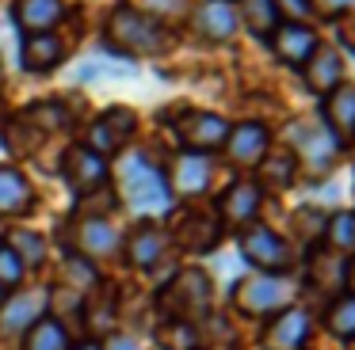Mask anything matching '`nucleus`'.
<instances>
[{"mask_svg":"<svg viewBox=\"0 0 355 350\" xmlns=\"http://www.w3.org/2000/svg\"><path fill=\"white\" fill-rule=\"evenodd\" d=\"M24 350H69V335L54 316H42L35 327L24 331Z\"/></svg>","mask_w":355,"mask_h":350,"instance_id":"29","label":"nucleus"},{"mask_svg":"<svg viewBox=\"0 0 355 350\" xmlns=\"http://www.w3.org/2000/svg\"><path fill=\"white\" fill-rule=\"evenodd\" d=\"M4 243L16 251L24 266H39L42 259H46V240H42L39 232H31V228H16V232H12Z\"/></svg>","mask_w":355,"mask_h":350,"instance_id":"33","label":"nucleus"},{"mask_svg":"<svg viewBox=\"0 0 355 350\" xmlns=\"http://www.w3.org/2000/svg\"><path fill=\"white\" fill-rule=\"evenodd\" d=\"M302 80H306L309 91H317V95H329L332 88H340L344 84V61H340V50L336 46H317L313 57L302 65Z\"/></svg>","mask_w":355,"mask_h":350,"instance_id":"20","label":"nucleus"},{"mask_svg":"<svg viewBox=\"0 0 355 350\" xmlns=\"http://www.w3.org/2000/svg\"><path fill=\"white\" fill-rule=\"evenodd\" d=\"M103 350H141L130 335H107V342H100Z\"/></svg>","mask_w":355,"mask_h":350,"instance_id":"38","label":"nucleus"},{"mask_svg":"<svg viewBox=\"0 0 355 350\" xmlns=\"http://www.w3.org/2000/svg\"><path fill=\"white\" fill-rule=\"evenodd\" d=\"M35 210V187L19 167L0 164V217H27Z\"/></svg>","mask_w":355,"mask_h":350,"instance_id":"21","label":"nucleus"},{"mask_svg":"<svg viewBox=\"0 0 355 350\" xmlns=\"http://www.w3.org/2000/svg\"><path fill=\"white\" fill-rule=\"evenodd\" d=\"M309 335H313L309 312L298 308V304H291V308L271 316V324L263 327V335H260V347L263 350H306Z\"/></svg>","mask_w":355,"mask_h":350,"instance_id":"14","label":"nucleus"},{"mask_svg":"<svg viewBox=\"0 0 355 350\" xmlns=\"http://www.w3.org/2000/svg\"><path fill=\"white\" fill-rule=\"evenodd\" d=\"M0 152H8V145H4V141H0Z\"/></svg>","mask_w":355,"mask_h":350,"instance_id":"41","label":"nucleus"},{"mask_svg":"<svg viewBox=\"0 0 355 350\" xmlns=\"http://www.w3.org/2000/svg\"><path fill=\"white\" fill-rule=\"evenodd\" d=\"M237 8V23L245 30H252L256 38L268 42L271 30L279 27V12H275V0H233Z\"/></svg>","mask_w":355,"mask_h":350,"instance_id":"26","label":"nucleus"},{"mask_svg":"<svg viewBox=\"0 0 355 350\" xmlns=\"http://www.w3.org/2000/svg\"><path fill=\"white\" fill-rule=\"evenodd\" d=\"M271 149V133L263 122H237V126H230V133H225V164L230 167H241V172H256L260 167V160L268 156Z\"/></svg>","mask_w":355,"mask_h":350,"instance_id":"11","label":"nucleus"},{"mask_svg":"<svg viewBox=\"0 0 355 350\" xmlns=\"http://www.w3.org/2000/svg\"><path fill=\"white\" fill-rule=\"evenodd\" d=\"M119 190H123V198L130 202V210H138V213H164V210H172L168 175H164L149 156H141V152L126 156L123 172H119Z\"/></svg>","mask_w":355,"mask_h":350,"instance_id":"3","label":"nucleus"},{"mask_svg":"<svg viewBox=\"0 0 355 350\" xmlns=\"http://www.w3.org/2000/svg\"><path fill=\"white\" fill-rule=\"evenodd\" d=\"M103 42H107L111 57H157V53L168 50V30L153 12L123 4L103 23Z\"/></svg>","mask_w":355,"mask_h":350,"instance_id":"1","label":"nucleus"},{"mask_svg":"<svg viewBox=\"0 0 355 350\" xmlns=\"http://www.w3.org/2000/svg\"><path fill=\"white\" fill-rule=\"evenodd\" d=\"M191 27L199 30L207 42H230L241 30L237 23V8L230 0H199L191 8Z\"/></svg>","mask_w":355,"mask_h":350,"instance_id":"17","label":"nucleus"},{"mask_svg":"<svg viewBox=\"0 0 355 350\" xmlns=\"http://www.w3.org/2000/svg\"><path fill=\"white\" fill-rule=\"evenodd\" d=\"M241 255L256 266L260 274H286L291 270V243L268 225H248L241 228Z\"/></svg>","mask_w":355,"mask_h":350,"instance_id":"7","label":"nucleus"},{"mask_svg":"<svg viewBox=\"0 0 355 350\" xmlns=\"http://www.w3.org/2000/svg\"><path fill=\"white\" fill-rule=\"evenodd\" d=\"M309 282H313L317 289H344L347 282V255H340V251H313V263H309Z\"/></svg>","mask_w":355,"mask_h":350,"instance_id":"27","label":"nucleus"},{"mask_svg":"<svg viewBox=\"0 0 355 350\" xmlns=\"http://www.w3.org/2000/svg\"><path fill=\"white\" fill-rule=\"evenodd\" d=\"M324 126H329L336 145L355 141V84H340L324 95Z\"/></svg>","mask_w":355,"mask_h":350,"instance_id":"19","label":"nucleus"},{"mask_svg":"<svg viewBox=\"0 0 355 350\" xmlns=\"http://www.w3.org/2000/svg\"><path fill=\"white\" fill-rule=\"evenodd\" d=\"M263 205V190L256 187V179H233L230 187L218 194V221L222 228H248L256 225Z\"/></svg>","mask_w":355,"mask_h":350,"instance_id":"13","label":"nucleus"},{"mask_svg":"<svg viewBox=\"0 0 355 350\" xmlns=\"http://www.w3.org/2000/svg\"><path fill=\"white\" fill-rule=\"evenodd\" d=\"M73 255H80L85 263H96V259H107L119 251V232L107 217H77L65 232Z\"/></svg>","mask_w":355,"mask_h":350,"instance_id":"12","label":"nucleus"},{"mask_svg":"<svg viewBox=\"0 0 355 350\" xmlns=\"http://www.w3.org/2000/svg\"><path fill=\"white\" fill-rule=\"evenodd\" d=\"M134 129H138V114H134L130 107L115 103V107H107L92 126H88L85 149H92L96 156L111 160V156H119V152L134 141Z\"/></svg>","mask_w":355,"mask_h":350,"instance_id":"6","label":"nucleus"},{"mask_svg":"<svg viewBox=\"0 0 355 350\" xmlns=\"http://www.w3.org/2000/svg\"><path fill=\"white\" fill-rule=\"evenodd\" d=\"M0 304H4V293H0Z\"/></svg>","mask_w":355,"mask_h":350,"instance_id":"43","label":"nucleus"},{"mask_svg":"<svg viewBox=\"0 0 355 350\" xmlns=\"http://www.w3.org/2000/svg\"><path fill=\"white\" fill-rule=\"evenodd\" d=\"M164 243H168V232L153 221H141L130 236H126V263L138 266V270H149L153 263H161Z\"/></svg>","mask_w":355,"mask_h":350,"instance_id":"22","label":"nucleus"},{"mask_svg":"<svg viewBox=\"0 0 355 350\" xmlns=\"http://www.w3.org/2000/svg\"><path fill=\"white\" fill-rule=\"evenodd\" d=\"M157 342L161 350H199V327L184 320H164L157 327Z\"/></svg>","mask_w":355,"mask_h":350,"instance_id":"31","label":"nucleus"},{"mask_svg":"<svg viewBox=\"0 0 355 350\" xmlns=\"http://www.w3.org/2000/svg\"><path fill=\"white\" fill-rule=\"evenodd\" d=\"M0 240H4V236H0Z\"/></svg>","mask_w":355,"mask_h":350,"instance_id":"44","label":"nucleus"},{"mask_svg":"<svg viewBox=\"0 0 355 350\" xmlns=\"http://www.w3.org/2000/svg\"><path fill=\"white\" fill-rule=\"evenodd\" d=\"M172 129H176V141L184 145V152H195V156H207V152H218L225 145V133H230V122L214 111H199V107H187V111L172 114Z\"/></svg>","mask_w":355,"mask_h":350,"instance_id":"5","label":"nucleus"},{"mask_svg":"<svg viewBox=\"0 0 355 350\" xmlns=\"http://www.w3.org/2000/svg\"><path fill=\"white\" fill-rule=\"evenodd\" d=\"M324 225H329V213L313 210V205H302V210H294V217H291V228H294V232H298L306 243L324 240Z\"/></svg>","mask_w":355,"mask_h":350,"instance_id":"34","label":"nucleus"},{"mask_svg":"<svg viewBox=\"0 0 355 350\" xmlns=\"http://www.w3.org/2000/svg\"><path fill=\"white\" fill-rule=\"evenodd\" d=\"M279 23H302V27H313V12H309V0H275Z\"/></svg>","mask_w":355,"mask_h":350,"instance_id":"37","label":"nucleus"},{"mask_svg":"<svg viewBox=\"0 0 355 350\" xmlns=\"http://www.w3.org/2000/svg\"><path fill=\"white\" fill-rule=\"evenodd\" d=\"M324 327H329L336 339L352 342L355 339V293H340L336 301L324 312Z\"/></svg>","mask_w":355,"mask_h":350,"instance_id":"30","label":"nucleus"},{"mask_svg":"<svg viewBox=\"0 0 355 350\" xmlns=\"http://www.w3.org/2000/svg\"><path fill=\"white\" fill-rule=\"evenodd\" d=\"M233 304L245 316H275L294 304V286L283 274H248L233 286Z\"/></svg>","mask_w":355,"mask_h":350,"instance_id":"4","label":"nucleus"},{"mask_svg":"<svg viewBox=\"0 0 355 350\" xmlns=\"http://www.w3.org/2000/svg\"><path fill=\"white\" fill-rule=\"evenodd\" d=\"M62 179L69 183V190L77 198H92L96 190H103L111 183V160L96 156L85 145H69L62 156Z\"/></svg>","mask_w":355,"mask_h":350,"instance_id":"8","label":"nucleus"},{"mask_svg":"<svg viewBox=\"0 0 355 350\" xmlns=\"http://www.w3.org/2000/svg\"><path fill=\"white\" fill-rule=\"evenodd\" d=\"M24 274H27V266L19 263V255L0 240V293H4V289H19Z\"/></svg>","mask_w":355,"mask_h":350,"instance_id":"35","label":"nucleus"},{"mask_svg":"<svg viewBox=\"0 0 355 350\" xmlns=\"http://www.w3.org/2000/svg\"><path fill=\"white\" fill-rule=\"evenodd\" d=\"M65 57H69V42H65L62 35H54V30H50V35H27L24 42H19V65L31 76L54 73Z\"/></svg>","mask_w":355,"mask_h":350,"instance_id":"16","label":"nucleus"},{"mask_svg":"<svg viewBox=\"0 0 355 350\" xmlns=\"http://www.w3.org/2000/svg\"><path fill=\"white\" fill-rule=\"evenodd\" d=\"M210 179H214V172H210V160L207 156H195V152H184V156H176V164H172V194H191L199 198L202 190L210 187Z\"/></svg>","mask_w":355,"mask_h":350,"instance_id":"24","label":"nucleus"},{"mask_svg":"<svg viewBox=\"0 0 355 350\" xmlns=\"http://www.w3.org/2000/svg\"><path fill=\"white\" fill-rule=\"evenodd\" d=\"M286 149H291L294 160H306L317 175H324L332 167V156H336V141L324 126H317L313 118H298L286 126Z\"/></svg>","mask_w":355,"mask_h":350,"instance_id":"9","label":"nucleus"},{"mask_svg":"<svg viewBox=\"0 0 355 350\" xmlns=\"http://www.w3.org/2000/svg\"><path fill=\"white\" fill-rule=\"evenodd\" d=\"M69 350H103V347H100V342H96V339H85V342H73Z\"/></svg>","mask_w":355,"mask_h":350,"instance_id":"39","label":"nucleus"},{"mask_svg":"<svg viewBox=\"0 0 355 350\" xmlns=\"http://www.w3.org/2000/svg\"><path fill=\"white\" fill-rule=\"evenodd\" d=\"M309 12H313V19H329V23L355 19V0H309Z\"/></svg>","mask_w":355,"mask_h":350,"instance_id":"36","label":"nucleus"},{"mask_svg":"<svg viewBox=\"0 0 355 350\" xmlns=\"http://www.w3.org/2000/svg\"><path fill=\"white\" fill-rule=\"evenodd\" d=\"M321 46V38H317L313 27H302V23H279L275 30H271L268 38V50L275 53L283 65H294L302 68L309 57H313V50Z\"/></svg>","mask_w":355,"mask_h":350,"instance_id":"15","label":"nucleus"},{"mask_svg":"<svg viewBox=\"0 0 355 350\" xmlns=\"http://www.w3.org/2000/svg\"><path fill=\"white\" fill-rule=\"evenodd\" d=\"M172 240L180 243L184 251H195V255H202V251L218 248V240H222V221H218V213L210 210H199V205H184V210L172 213Z\"/></svg>","mask_w":355,"mask_h":350,"instance_id":"10","label":"nucleus"},{"mask_svg":"<svg viewBox=\"0 0 355 350\" xmlns=\"http://www.w3.org/2000/svg\"><path fill=\"white\" fill-rule=\"evenodd\" d=\"M347 286H352V293H355V255L347 259Z\"/></svg>","mask_w":355,"mask_h":350,"instance_id":"40","label":"nucleus"},{"mask_svg":"<svg viewBox=\"0 0 355 350\" xmlns=\"http://www.w3.org/2000/svg\"><path fill=\"white\" fill-rule=\"evenodd\" d=\"M324 248L340 251V255H352L355 251V213H332L329 225H324Z\"/></svg>","mask_w":355,"mask_h":350,"instance_id":"32","label":"nucleus"},{"mask_svg":"<svg viewBox=\"0 0 355 350\" xmlns=\"http://www.w3.org/2000/svg\"><path fill=\"white\" fill-rule=\"evenodd\" d=\"M19 118L27 122L31 129H39V133H50V129H69L73 126V111L65 103H58V99H42V103H31Z\"/></svg>","mask_w":355,"mask_h":350,"instance_id":"28","label":"nucleus"},{"mask_svg":"<svg viewBox=\"0 0 355 350\" xmlns=\"http://www.w3.org/2000/svg\"><path fill=\"white\" fill-rule=\"evenodd\" d=\"M260 179H256V187L260 190H286L294 183V172H298V160L291 156V149H268V156L260 160Z\"/></svg>","mask_w":355,"mask_h":350,"instance_id":"25","label":"nucleus"},{"mask_svg":"<svg viewBox=\"0 0 355 350\" xmlns=\"http://www.w3.org/2000/svg\"><path fill=\"white\" fill-rule=\"evenodd\" d=\"M46 293H16L0 304V327L8 335H19L27 327H35L42 316H46Z\"/></svg>","mask_w":355,"mask_h":350,"instance_id":"23","label":"nucleus"},{"mask_svg":"<svg viewBox=\"0 0 355 350\" xmlns=\"http://www.w3.org/2000/svg\"><path fill=\"white\" fill-rule=\"evenodd\" d=\"M65 19V0H16L12 4V23L19 35H50Z\"/></svg>","mask_w":355,"mask_h":350,"instance_id":"18","label":"nucleus"},{"mask_svg":"<svg viewBox=\"0 0 355 350\" xmlns=\"http://www.w3.org/2000/svg\"><path fill=\"white\" fill-rule=\"evenodd\" d=\"M210 301H214V286H210L207 270L199 266H187V270H176L164 289L157 293V308L168 320H184V324H195V320L210 316Z\"/></svg>","mask_w":355,"mask_h":350,"instance_id":"2","label":"nucleus"},{"mask_svg":"<svg viewBox=\"0 0 355 350\" xmlns=\"http://www.w3.org/2000/svg\"><path fill=\"white\" fill-rule=\"evenodd\" d=\"M0 91H4V73H0Z\"/></svg>","mask_w":355,"mask_h":350,"instance_id":"42","label":"nucleus"},{"mask_svg":"<svg viewBox=\"0 0 355 350\" xmlns=\"http://www.w3.org/2000/svg\"><path fill=\"white\" fill-rule=\"evenodd\" d=\"M230 4H233V0H230Z\"/></svg>","mask_w":355,"mask_h":350,"instance_id":"45","label":"nucleus"}]
</instances>
